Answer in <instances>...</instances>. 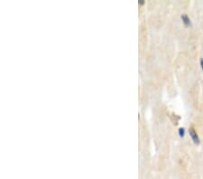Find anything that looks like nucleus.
I'll list each match as a JSON object with an SVG mask.
<instances>
[{"mask_svg":"<svg viewBox=\"0 0 203 179\" xmlns=\"http://www.w3.org/2000/svg\"><path fill=\"white\" fill-rule=\"evenodd\" d=\"M189 131H190V135H191V137L193 142H194L196 145H199L201 141H200V138H199V136H198L197 132H196L193 128H190Z\"/></svg>","mask_w":203,"mask_h":179,"instance_id":"nucleus-1","label":"nucleus"},{"mask_svg":"<svg viewBox=\"0 0 203 179\" xmlns=\"http://www.w3.org/2000/svg\"><path fill=\"white\" fill-rule=\"evenodd\" d=\"M181 20L186 26H191V20H190V18L188 17L187 15H182L181 16Z\"/></svg>","mask_w":203,"mask_h":179,"instance_id":"nucleus-2","label":"nucleus"},{"mask_svg":"<svg viewBox=\"0 0 203 179\" xmlns=\"http://www.w3.org/2000/svg\"><path fill=\"white\" fill-rule=\"evenodd\" d=\"M179 134H180V138H183L184 137V134H185V130L183 128H180L179 129Z\"/></svg>","mask_w":203,"mask_h":179,"instance_id":"nucleus-3","label":"nucleus"},{"mask_svg":"<svg viewBox=\"0 0 203 179\" xmlns=\"http://www.w3.org/2000/svg\"><path fill=\"white\" fill-rule=\"evenodd\" d=\"M201 69L203 70V58L201 59Z\"/></svg>","mask_w":203,"mask_h":179,"instance_id":"nucleus-4","label":"nucleus"}]
</instances>
